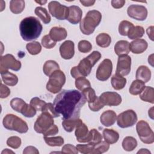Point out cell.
<instances>
[{
	"instance_id": "obj_50",
	"label": "cell",
	"mask_w": 154,
	"mask_h": 154,
	"mask_svg": "<svg viewBox=\"0 0 154 154\" xmlns=\"http://www.w3.org/2000/svg\"><path fill=\"white\" fill-rule=\"evenodd\" d=\"M61 152L64 153H73L78 154V150L76 147L70 144H65L61 149Z\"/></svg>"
},
{
	"instance_id": "obj_6",
	"label": "cell",
	"mask_w": 154,
	"mask_h": 154,
	"mask_svg": "<svg viewBox=\"0 0 154 154\" xmlns=\"http://www.w3.org/2000/svg\"><path fill=\"white\" fill-rule=\"evenodd\" d=\"M66 82V76L60 70H55L49 76L46 84V89L53 94L59 93Z\"/></svg>"
},
{
	"instance_id": "obj_55",
	"label": "cell",
	"mask_w": 154,
	"mask_h": 154,
	"mask_svg": "<svg viewBox=\"0 0 154 154\" xmlns=\"http://www.w3.org/2000/svg\"><path fill=\"white\" fill-rule=\"evenodd\" d=\"M85 7H90L94 5V4L95 3V1H91V0H87V1H84V0H80L79 1Z\"/></svg>"
},
{
	"instance_id": "obj_20",
	"label": "cell",
	"mask_w": 154,
	"mask_h": 154,
	"mask_svg": "<svg viewBox=\"0 0 154 154\" xmlns=\"http://www.w3.org/2000/svg\"><path fill=\"white\" fill-rule=\"evenodd\" d=\"M117 120L116 113L112 110L104 111L100 117V123L106 127L111 126L114 124Z\"/></svg>"
},
{
	"instance_id": "obj_1",
	"label": "cell",
	"mask_w": 154,
	"mask_h": 154,
	"mask_svg": "<svg viewBox=\"0 0 154 154\" xmlns=\"http://www.w3.org/2000/svg\"><path fill=\"white\" fill-rule=\"evenodd\" d=\"M82 93L76 90H63L56 96L54 106L63 119H79L81 108L86 102Z\"/></svg>"
},
{
	"instance_id": "obj_15",
	"label": "cell",
	"mask_w": 154,
	"mask_h": 154,
	"mask_svg": "<svg viewBox=\"0 0 154 154\" xmlns=\"http://www.w3.org/2000/svg\"><path fill=\"white\" fill-rule=\"evenodd\" d=\"M99 97L104 105L117 106L122 102L120 95L116 92L106 91L102 93Z\"/></svg>"
},
{
	"instance_id": "obj_30",
	"label": "cell",
	"mask_w": 154,
	"mask_h": 154,
	"mask_svg": "<svg viewBox=\"0 0 154 154\" xmlns=\"http://www.w3.org/2000/svg\"><path fill=\"white\" fill-rule=\"evenodd\" d=\"M25 6V2L23 0H11L10 2V10L14 14L21 13Z\"/></svg>"
},
{
	"instance_id": "obj_17",
	"label": "cell",
	"mask_w": 154,
	"mask_h": 154,
	"mask_svg": "<svg viewBox=\"0 0 154 154\" xmlns=\"http://www.w3.org/2000/svg\"><path fill=\"white\" fill-rule=\"evenodd\" d=\"M61 57L65 60L71 59L75 54V44L71 40L64 42L60 46Z\"/></svg>"
},
{
	"instance_id": "obj_51",
	"label": "cell",
	"mask_w": 154,
	"mask_h": 154,
	"mask_svg": "<svg viewBox=\"0 0 154 154\" xmlns=\"http://www.w3.org/2000/svg\"><path fill=\"white\" fill-rule=\"evenodd\" d=\"M0 91V97L2 99L6 98L10 94V90L8 87L4 85L2 82H1Z\"/></svg>"
},
{
	"instance_id": "obj_10",
	"label": "cell",
	"mask_w": 154,
	"mask_h": 154,
	"mask_svg": "<svg viewBox=\"0 0 154 154\" xmlns=\"http://www.w3.org/2000/svg\"><path fill=\"white\" fill-rule=\"evenodd\" d=\"M137 121V116L132 109H128L119 114L117 116V123L119 127L126 128L134 126Z\"/></svg>"
},
{
	"instance_id": "obj_36",
	"label": "cell",
	"mask_w": 154,
	"mask_h": 154,
	"mask_svg": "<svg viewBox=\"0 0 154 154\" xmlns=\"http://www.w3.org/2000/svg\"><path fill=\"white\" fill-rule=\"evenodd\" d=\"M26 104V103L23 99L19 97L13 98L10 102V106L12 109L20 113H21Z\"/></svg>"
},
{
	"instance_id": "obj_38",
	"label": "cell",
	"mask_w": 154,
	"mask_h": 154,
	"mask_svg": "<svg viewBox=\"0 0 154 154\" xmlns=\"http://www.w3.org/2000/svg\"><path fill=\"white\" fill-rule=\"evenodd\" d=\"M26 48L28 52L32 55L38 54L42 51V46L38 42H32L27 43Z\"/></svg>"
},
{
	"instance_id": "obj_3",
	"label": "cell",
	"mask_w": 154,
	"mask_h": 154,
	"mask_svg": "<svg viewBox=\"0 0 154 154\" xmlns=\"http://www.w3.org/2000/svg\"><path fill=\"white\" fill-rule=\"evenodd\" d=\"M101 54L98 51H93L89 55L80 61L78 66L72 67L70 70L72 76L75 79L80 77L88 76L92 67L100 59Z\"/></svg>"
},
{
	"instance_id": "obj_28",
	"label": "cell",
	"mask_w": 154,
	"mask_h": 154,
	"mask_svg": "<svg viewBox=\"0 0 154 154\" xmlns=\"http://www.w3.org/2000/svg\"><path fill=\"white\" fill-rule=\"evenodd\" d=\"M57 70H60V66L54 60H48L43 65V72L48 76H49L53 72Z\"/></svg>"
},
{
	"instance_id": "obj_31",
	"label": "cell",
	"mask_w": 154,
	"mask_h": 154,
	"mask_svg": "<svg viewBox=\"0 0 154 154\" xmlns=\"http://www.w3.org/2000/svg\"><path fill=\"white\" fill-rule=\"evenodd\" d=\"M144 34V29L141 26H133L128 32V37L129 39L136 40L141 38Z\"/></svg>"
},
{
	"instance_id": "obj_5",
	"label": "cell",
	"mask_w": 154,
	"mask_h": 154,
	"mask_svg": "<svg viewBox=\"0 0 154 154\" xmlns=\"http://www.w3.org/2000/svg\"><path fill=\"white\" fill-rule=\"evenodd\" d=\"M2 123L4 127L7 129L15 131L20 134L26 133L28 130L27 123L13 114H7L3 119Z\"/></svg>"
},
{
	"instance_id": "obj_23",
	"label": "cell",
	"mask_w": 154,
	"mask_h": 154,
	"mask_svg": "<svg viewBox=\"0 0 154 154\" xmlns=\"http://www.w3.org/2000/svg\"><path fill=\"white\" fill-rule=\"evenodd\" d=\"M114 51L118 56L128 55L130 51L129 43L126 40H119L114 46Z\"/></svg>"
},
{
	"instance_id": "obj_16",
	"label": "cell",
	"mask_w": 154,
	"mask_h": 154,
	"mask_svg": "<svg viewBox=\"0 0 154 154\" xmlns=\"http://www.w3.org/2000/svg\"><path fill=\"white\" fill-rule=\"evenodd\" d=\"M88 134L89 131L87 125L82 122V120L78 119L75 132L76 140L79 143H87Z\"/></svg>"
},
{
	"instance_id": "obj_46",
	"label": "cell",
	"mask_w": 154,
	"mask_h": 154,
	"mask_svg": "<svg viewBox=\"0 0 154 154\" xmlns=\"http://www.w3.org/2000/svg\"><path fill=\"white\" fill-rule=\"evenodd\" d=\"M42 112H46L49 113L51 116L53 117V118H56L60 116V114H58L56 111L54 104H52V103H46V105L42 108Z\"/></svg>"
},
{
	"instance_id": "obj_39",
	"label": "cell",
	"mask_w": 154,
	"mask_h": 154,
	"mask_svg": "<svg viewBox=\"0 0 154 154\" xmlns=\"http://www.w3.org/2000/svg\"><path fill=\"white\" fill-rule=\"evenodd\" d=\"M78 119H63L62 122V126L64 129L67 132H72L75 128Z\"/></svg>"
},
{
	"instance_id": "obj_61",
	"label": "cell",
	"mask_w": 154,
	"mask_h": 154,
	"mask_svg": "<svg viewBox=\"0 0 154 154\" xmlns=\"http://www.w3.org/2000/svg\"><path fill=\"white\" fill-rule=\"evenodd\" d=\"M35 2L40 4V5H43L47 2V1H35Z\"/></svg>"
},
{
	"instance_id": "obj_40",
	"label": "cell",
	"mask_w": 154,
	"mask_h": 154,
	"mask_svg": "<svg viewBox=\"0 0 154 154\" xmlns=\"http://www.w3.org/2000/svg\"><path fill=\"white\" fill-rule=\"evenodd\" d=\"M75 86L76 88L81 91L88 87H91L90 81L84 76H80L75 80Z\"/></svg>"
},
{
	"instance_id": "obj_60",
	"label": "cell",
	"mask_w": 154,
	"mask_h": 154,
	"mask_svg": "<svg viewBox=\"0 0 154 154\" xmlns=\"http://www.w3.org/2000/svg\"><path fill=\"white\" fill-rule=\"evenodd\" d=\"M153 54H152L149 57V58H148V61H149V63H150L151 64L152 66H153Z\"/></svg>"
},
{
	"instance_id": "obj_2",
	"label": "cell",
	"mask_w": 154,
	"mask_h": 154,
	"mask_svg": "<svg viewBox=\"0 0 154 154\" xmlns=\"http://www.w3.org/2000/svg\"><path fill=\"white\" fill-rule=\"evenodd\" d=\"M42 29L40 20L33 16L24 18L19 25L20 35L23 40L27 42L37 39L40 35Z\"/></svg>"
},
{
	"instance_id": "obj_27",
	"label": "cell",
	"mask_w": 154,
	"mask_h": 154,
	"mask_svg": "<svg viewBox=\"0 0 154 154\" xmlns=\"http://www.w3.org/2000/svg\"><path fill=\"white\" fill-rule=\"evenodd\" d=\"M2 80L5 84L9 86H14L18 82L17 76L9 71L1 73Z\"/></svg>"
},
{
	"instance_id": "obj_32",
	"label": "cell",
	"mask_w": 154,
	"mask_h": 154,
	"mask_svg": "<svg viewBox=\"0 0 154 154\" xmlns=\"http://www.w3.org/2000/svg\"><path fill=\"white\" fill-rule=\"evenodd\" d=\"M137 146V140L130 136L126 137L122 141V147L126 151L130 152L134 150Z\"/></svg>"
},
{
	"instance_id": "obj_7",
	"label": "cell",
	"mask_w": 154,
	"mask_h": 154,
	"mask_svg": "<svg viewBox=\"0 0 154 154\" xmlns=\"http://www.w3.org/2000/svg\"><path fill=\"white\" fill-rule=\"evenodd\" d=\"M136 130L143 143L152 144L154 142V133L147 122L144 120H140L137 123Z\"/></svg>"
},
{
	"instance_id": "obj_4",
	"label": "cell",
	"mask_w": 154,
	"mask_h": 154,
	"mask_svg": "<svg viewBox=\"0 0 154 154\" xmlns=\"http://www.w3.org/2000/svg\"><path fill=\"white\" fill-rule=\"evenodd\" d=\"M102 20V14L96 10L87 12L85 17L81 20L79 28L82 34L90 35L92 34Z\"/></svg>"
},
{
	"instance_id": "obj_25",
	"label": "cell",
	"mask_w": 154,
	"mask_h": 154,
	"mask_svg": "<svg viewBox=\"0 0 154 154\" xmlns=\"http://www.w3.org/2000/svg\"><path fill=\"white\" fill-rule=\"evenodd\" d=\"M140 98L147 102L151 103H154V89L150 86H145L143 90L140 94Z\"/></svg>"
},
{
	"instance_id": "obj_19",
	"label": "cell",
	"mask_w": 154,
	"mask_h": 154,
	"mask_svg": "<svg viewBox=\"0 0 154 154\" xmlns=\"http://www.w3.org/2000/svg\"><path fill=\"white\" fill-rule=\"evenodd\" d=\"M148 46L147 42L144 39H136L129 43V50L134 54H138L144 52Z\"/></svg>"
},
{
	"instance_id": "obj_33",
	"label": "cell",
	"mask_w": 154,
	"mask_h": 154,
	"mask_svg": "<svg viewBox=\"0 0 154 154\" xmlns=\"http://www.w3.org/2000/svg\"><path fill=\"white\" fill-rule=\"evenodd\" d=\"M97 45L101 48H107L111 42L110 35L106 33H100L96 38Z\"/></svg>"
},
{
	"instance_id": "obj_8",
	"label": "cell",
	"mask_w": 154,
	"mask_h": 154,
	"mask_svg": "<svg viewBox=\"0 0 154 154\" xmlns=\"http://www.w3.org/2000/svg\"><path fill=\"white\" fill-rule=\"evenodd\" d=\"M54 124L53 117L46 112H42L35 122L34 128L36 132L43 134Z\"/></svg>"
},
{
	"instance_id": "obj_18",
	"label": "cell",
	"mask_w": 154,
	"mask_h": 154,
	"mask_svg": "<svg viewBox=\"0 0 154 154\" xmlns=\"http://www.w3.org/2000/svg\"><path fill=\"white\" fill-rule=\"evenodd\" d=\"M82 16V10L76 5L69 7V14L67 20L72 24H77L81 22Z\"/></svg>"
},
{
	"instance_id": "obj_37",
	"label": "cell",
	"mask_w": 154,
	"mask_h": 154,
	"mask_svg": "<svg viewBox=\"0 0 154 154\" xmlns=\"http://www.w3.org/2000/svg\"><path fill=\"white\" fill-rule=\"evenodd\" d=\"M45 143L49 146H61L64 144V139L60 136L58 137H44Z\"/></svg>"
},
{
	"instance_id": "obj_26",
	"label": "cell",
	"mask_w": 154,
	"mask_h": 154,
	"mask_svg": "<svg viewBox=\"0 0 154 154\" xmlns=\"http://www.w3.org/2000/svg\"><path fill=\"white\" fill-rule=\"evenodd\" d=\"M111 82L112 87L114 89L116 90H120L125 87L126 84V79L116 73L111 78Z\"/></svg>"
},
{
	"instance_id": "obj_12",
	"label": "cell",
	"mask_w": 154,
	"mask_h": 154,
	"mask_svg": "<svg viewBox=\"0 0 154 154\" xmlns=\"http://www.w3.org/2000/svg\"><path fill=\"white\" fill-rule=\"evenodd\" d=\"M112 70V63L109 59H105L99 64L96 70V78L101 81H105L110 77Z\"/></svg>"
},
{
	"instance_id": "obj_13",
	"label": "cell",
	"mask_w": 154,
	"mask_h": 154,
	"mask_svg": "<svg viewBox=\"0 0 154 154\" xmlns=\"http://www.w3.org/2000/svg\"><path fill=\"white\" fill-rule=\"evenodd\" d=\"M131 58L128 55H120L118 58L116 74L122 76L128 75L131 71Z\"/></svg>"
},
{
	"instance_id": "obj_53",
	"label": "cell",
	"mask_w": 154,
	"mask_h": 154,
	"mask_svg": "<svg viewBox=\"0 0 154 154\" xmlns=\"http://www.w3.org/2000/svg\"><path fill=\"white\" fill-rule=\"evenodd\" d=\"M23 154H29V153H32V154H38L39 153L38 150L37 149V148H35L34 146H27L25 148V149L23 151Z\"/></svg>"
},
{
	"instance_id": "obj_43",
	"label": "cell",
	"mask_w": 154,
	"mask_h": 154,
	"mask_svg": "<svg viewBox=\"0 0 154 154\" xmlns=\"http://www.w3.org/2000/svg\"><path fill=\"white\" fill-rule=\"evenodd\" d=\"M78 48L79 51L82 53H88L92 49V45L90 42L82 40L78 43Z\"/></svg>"
},
{
	"instance_id": "obj_42",
	"label": "cell",
	"mask_w": 154,
	"mask_h": 154,
	"mask_svg": "<svg viewBox=\"0 0 154 154\" xmlns=\"http://www.w3.org/2000/svg\"><path fill=\"white\" fill-rule=\"evenodd\" d=\"M82 93L84 96L86 100L88 102V103L94 102L97 97V96L96 95L94 90L91 88V87L84 90L82 91Z\"/></svg>"
},
{
	"instance_id": "obj_14",
	"label": "cell",
	"mask_w": 154,
	"mask_h": 154,
	"mask_svg": "<svg viewBox=\"0 0 154 154\" xmlns=\"http://www.w3.org/2000/svg\"><path fill=\"white\" fill-rule=\"evenodd\" d=\"M127 13L128 16L132 19L143 21L147 18V10L143 5L132 4L128 7Z\"/></svg>"
},
{
	"instance_id": "obj_59",
	"label": "cell",
	"mask_w": 154,
	"mask_h": 154,
	"mask_svg": "<svg viewBox=\"0 0 154 154\" xmlns=\"http://www.w3.org/2000/svg\"><path fill=\"white\" fill-rule=\"evenodd\" d=\"M14 153V152H13V151H11V150H8V149H5V150H4L2 152V154H4V153Z\"/></svg>"
},
{
	"instance_id": "obj_54",
	"label": "cell",
	"mask_w": 154,
	"mask_h": 154,
	"mask_svg": "<svg viewBox=\"0 0 154 154\" xmlns=\"http://www.w3.org/2000/svg\"><path fill=\"white\" fill-rule=\"evenodd\" d=\"M125 0H112L111 1V5L114 8H120L123 7L125 4Z\"/></svg>"
},
{
	"instance_id": "obj_52",
	"label": "cell",
	"mask_w": 154,
	"mask_h": 154,
	"mask_svg": "<svg viewBox=\"0 0 154 154\" xmlns=\"http://www.w3.org/2000/svg\"><path fill=\"white\" fill-rule=\"evenodd\" d=\"M58 128L55 125H53L49 129H48L45 133H43L44 137H49V136H53L58 134Z\"/></svg>"
},
{
	"instance_id": "obj_44",
	"label": "cell",
	"mask_w": 154,
	"mask_h": 154,
	"mask_svg": "<svg viewBox=\"0 0 154 154\" xmlns=\"http://www.w3.org/2000/svg\"><path fill=\"white\" fill-rule=\"evenodd\" d=\"M21 139L17 136H12L9 137L7 140V144L8 146L16 149L21 145Z\"/></svg>"
},
{
	"instance_id": "obj_34",
	"label": "cell",
	"mask_w": 154,
	"mask_h": 154,
	"mask_svg": "<svg viewBox=\"0 0 154 154\" xmlns=\"http://www.w3.org/2000/svg\"><path fill=\"white\" fill-rule=\"evenodd\" d=\"M34 13L45 24H48L51 22V17L45 8L42 7H37L35 8Z\"/></svg>"
},
{
	"instance_id": "obj_35",
	"label": "cell",
	"mask_w": 154,
	"mask_h": 154,
	"mask_svg": "<svg viewBox=\"0 0 154 154\" xmlns=\"http://www.w3.org/2000/svg\"><path fill=\"white\" fill-rule=\"evenodd\" d=\"M102 140V136L100 132L96 129H92L89 131L87 143L91 144H95L100 142Z\"/></svg>"
},
{
	"instance_id": "obj_11",
	"label": "cell",
	"mask_w": 154,
	"mask_h": 154,
	"mask_svg": "<svg viewBox=\"0 0 154 154\" xmlns=\"http://www.w3.org/2000/svg\"><path fill=\"white\" fill-rule=\"evenodd\" d=\"M48 9L51 14L58 20H67L69 14V7L61 5L56 1H51L48 4Z\"/></svg>"
},
{
	"instance_id": "obj_24",
	"label": "cell",
	"mask_w": 154,
	"mask_h": 154,
	"mask_svg": "<svg viewBox=\"0 0 154 154\" xmlns=\"http://www.w3.org/2000/svg\"><path fill=\"white\" fill-rule=\"evenodd\" d=\"M103 137L106 143L112 144L117 142L119 138V134L113 129H104L103 131Z\"/></svg>"
},
{
	"instance_id": "obj_21",
	"label": "cell",
	"mask_w": 154,
	"mask_h": 154,
	"mask_svg": "<svg viewBox=\"0 0 154 154\" xmlns=\"http://www.w3.org/2000/svg\"><path fill=\"white\" fill-rule=\"evenodd\" d=\"M49 35L54 41L57 42L64 40L67 35V33L65 28L54 26L51 29Z\"/></svg>"
},
{
	"instance_id": "obj_22",
	"label": "cell",
	"mask_w": 154,
	"mask_h": 154,
	"mask_svg": "<svg viewBox=\"0 0 154 154\" xmlns=\"http://www.w3.org/2000/svg\"><path fill=\"white\" fill-rule=\"evenodd\" d=\"M135 77L137 79L142 81L144 83L147 82L151 78V72L146 66H140L136 71Z\"/></svg>"
},
{
	"instance_id": "obj_29",
	"label": "cell",
	"mask_w": 154,
	"mask_h": 154,
	"mask_svg": "<svg viewBox=\"0 0 154 154\" xmlns=\"http://www.w3.org/2000/svg\"><path fill=\"white\" fill-rule=\"evenodd\" d=\"M145 87V83L142 81L136 79L132 81L130 87L129 88V91L130 94L132 95L140 94Z\"/></svg>"
},
{
	"instance_id": "obj_56",
	"label": "cell",
	"mask_w": 154,
	"mask_h": 154,
	"mask_svg": "<svg viewBox=\"0 0 154 154\" xmlns=\"http://www.w3.org/2000/svg\"><path fill=\"white\" fill-rule=\"evenodd\" d=\"M146 32L149 37L151 39V40H153V26H151L147 28Z\"/></svg>"
},
{
	"instance_id": "obj_47",
	"label": "cell",
	"mask_w": 154,
	"mask_h": 154,
	"mask_svg": "<svg viewBox=\"0 0 154 154\" xmlns=\"http://www.w3.org/2000/svg\"><path fill=\"white\" fill-rule=\"evenodd\" d=\"M36 111L37 110L33 106H32L30 104L29 105L26 103L24 108L22 111L21 114L26 117L31 118L34 117L36 114Z\"/></svg>"
},
{
	"instance_id": "obj_58",
	"label": "cell",
	"mask_w": 154,
	"mask_h": 154,
	"mask_svg": "<svg viewBox=\"0 0 154 154\" xmlns=\"http://www.w3.org/2000/svg\"><path fill=\"white\" fill-rule=\"evenodd\" d=\"M153 108L152 107L149 110V116L152 119H153Z\"/></svg>"
},
{
	"instance_id": "obj_49",
	"label": "cell",
	"mask_w": 154,
	"mask_h": 154,
	"mask_svg": "<svg viewBox=\"0 0 154 154\" xmlns=\"http://www.w3.org/2000/svg\"><path fill=\"white\" fill-rule=\"evenodd\" d=\"M88 106L91 111L96 112L101 109L104 106V105L101 102L99 97H97L94 102L88 103Z\"/></svg>"
},
{
	"instance_id": "obj_45",
	"label": "cell",
	"mask_w": 154,
	"mask_h": 154,
	"mask_svg": "<svg viewBox=\"0 0 154 154\" xmlns=\"http://www.w3.org/2000/svg\"><path fill=\"white\" fill-rule=\"evenodd\" d=\"M45 101L41 100L40 98L37 97H34L31 99L30 100V105L33 106L37 111H42V108L46 105Z\"/></svg>"
},
{
	"instance_id": "obj_57",
	"label": "cell",
	"mask_w": 154,
	"mask_h": 154,
	"mask_svg": "<svg viewBox=\"0 0 154 154\" xmlns=\"http://www.w3.org/2000/svg\"><path fill=\"white\" fill-rule=\"evenodd\" d=\"M137 153H150V152L146 149H141L137 152Z\"/></svg>"
},
{
	"instance_id": "obj_41",
	"label": "cell",
	"mask_w": 154,
	"mask_h": 154,
	"mask_svg": "<svg viewBox=\"0 0 154 154\" xmlns=\"http://www.w3.org/2000/svg\"><path fill=\"white\" fill-rule=\"evenodd\" d=\"M134 26L133 23L128 20H122L119 26V32L120 35L126 36L129 30Z\"/></svg>"
},
{
	"instance_id": "obj_9",
	"label": "cell",
	"mask_w": 154,
	"mask_h": 154,
	"mask_svg": "<svg viewBox=\"0 0 154 154\" xmlns=\"http://www.w3.org/2000/svg\"><path fill=\"white\" fill-rule=\"evenodd\" d=\"M22 66L21 63L17 60L11 54H6L1 56L0 61V72L1 73L8 71L11 69L14 71H18Z\"/></svg>"
},
{
	"instance_id": "obj_48",
	"label": "cell",
	"mask_w": 154,
	"mask_h": 154,
	"mask_svg": "<svg viewBox=\"0 0 154 154\" xmlns=\"http://www.w3.org/2000/svg\"><path fill=\"white\" fill-rule=\"evenodd\" d=\"M42 45L46 49H51L55 46L56 42L50 37L49 35H45L42 38Z\"/></svg>"
}]
</instances>
